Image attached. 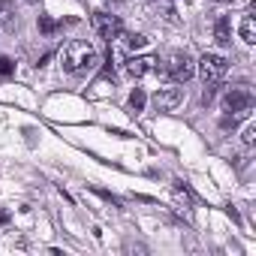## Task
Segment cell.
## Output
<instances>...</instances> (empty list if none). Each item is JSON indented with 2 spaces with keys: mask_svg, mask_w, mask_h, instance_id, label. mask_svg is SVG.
<instances>
[{
  "mask_svg": "<svg viewBox=\"0 0 256 256\" xmlns=\"http://www.w3.org/2000/svg\"><path fill=\"white\" fill-rule=\"evenodd\" d=\"M202 82H223L226 72H229V60L223 54H202L199 64H196Z\"/></svg>",
  "mask_w": 256,
  "mask_h": 256,
  "instance_id": "5b68a950",
  "label": "cell"
},
{
  "mask_svg": "<svg viewBox=\"0 0 256 256\" xmlns=\"http://www.w3.org/2000/svg\"><path fill=\"white\" fill-rule=\"evenodd\" d=\"M16 22H18L16 4H12V0H0V28H4V30H16Z\"/></svg>",
  "mask_w": 256,
  "mask_h": 256,
  "instance_id": "ba28073f",
  "label": "cell"
},
{
  "mask_svg": "<svg viewBox=\"0 0 256 256\" xmlns=\"http://www.w3.org/2000/svg\"><path fill=\"white\" fill-rule=\"evenodd\" d=\"M108 4H126V0H108Z\"/></svg>",
  "mask_w": 256,
  "mask_h": 256,
  "instance_id": "2e32d148",
  "label": "cell"
},
{
  "mask_svg": "<svg viewBox=\"0 0 256 256\" xmlns=\"http://www.w3.org/2000/svg\"><path fill=\"white\" fill-rule=\"evenodd\" d=\"M145 102H148L145 90H142V88H136V90L130 94V112H133V114H139V112L145 108Z\"/></svg>",
  "mask_w": 256,
  "mask_h": 256,
  "instance_id": "8fae6325",
  "label": "cell"
},
{
  "mask_svg": "<svg viewBox=\"0 0 256 256\" xmlns=\"http://www.w3.org/2000/svg\"><path fill=\"white\" fill-rule=\"evenodd\" d=\"M253 108V94L247 88H229L226 96H223V112L229 118H241V114H250Z\"/></svg>",
  "mask_w": 256,
  "mask_h": 256,
  "instance_id": "3957f363",
  "label": "cell"
},
{
  "mask_svg": "<svg viewBox=\"0 0 256 256\" xmlns=\"http://www.w3.org/2000/svg\"><path fill=\"white\" fill-rule=\"evenodd\" d=\"M96 64H100V54H96V48L88 40H72L60 52V66L70 76H84V72L96 70Z\"/></svg>",
  "mask_w": 256,
  "mask_h": 256,
  "instance_id": "6da1fadb",
  "label": "cell"
},
{
  "mask_svg": "<svg viewBox=\"0 0 256 256\" xmlns=\"http://www.w3.org/2000/svg\"><path fill=\"white\" fill-rule=\"evenodd\" d=\"M30 4H34V0H30Z\"/></svg>",
  "mask_w": 256,
  "mask_h": 256,
  "instance_id": "ac0fdd59",
  "label": "cell"
},
{
  "mask_svg": "<svg viewBox=\"0 0 256 256\" xmlns=\"http://www.w3.org/2000/svg\"><path fill=\"white\" fill-rule=\"evenodd\" d=\"M253 142H256V126L247 124V130H244V145H253Z\"/></svg>",
  "mask_w": 256,
  "mask_h": 256,
  "instance_id": "9a60e30c",
  "label": "cell"
},
{
  "mask_svg": "<svg viewBox=\"0 0 256 256\" xmlns=\"http://www.w3.org/2000/svg\"><path fill=\"white\" fill-rule=\"evenodd\" d=\"M241 40H244L247 46L256 42V18H253V16H244V18H241Z\"/></svg>",
  "mask_w": 256,
  "mask_h": 256,
  "instance_id": "30bf717a",
  "label": "cell"
},
{
  "mask_svg": "<svg viewBox=\"0 0 256 256\" xmlns=\"http://www.w3.org/2000/svg\"><path fill=\"white\" fill-rule=\"evenodd\" d=\"M12 70H16V64H12L10 58H0V76H10Z\"/></svg>",
  "mask_w": 256,
  "mask_h": 256,
  "instance_id": "5bb4252c",
  "label": "cell"
},
{
  "mask_svg": "<svg viewBox=\"0 0 256 256\" xmlns=\"http://www.w3.org/2000/svg\"><path fill=\"white\" fill-rule=\"evenodd\" d=\"M163 72H166L175 84H187V82L196 76V60H193L187 52H172V54L166 58Z\"/></svg>",
  "mask_w": 256,
  "mask_h": 256,
  "instance_id": "7a4b0ae2",
  "label": "cell"
},
{
  "mask_svg": "<svg viewBox=\"0 0 256 256\" xmlns=\"http://www.w3.org/2000/svg\"><path fill=\"white\" fill-rule=\"evenodd\" d=\"M181 100H184V90H181V88H160V90L154 94L157 112H175V108L181 106Z\"/></svg>",
  "mask_w": 256,
  "mask_h": 256,
  "instance_id": "8992f818",
  "label": "cell"
},
{
  "mask_svg": "<svg viewBox=\"0 0 256 256\" xmlns=\"http://www.w3.org/2000/svg\"><path fill=\"white\" fill-rule=\"evenodd\" d=\"M40 30H42L46 36H52V34L58 30V22H54V18H48V16H40Z\"/></svg>",
  "mask_w": 256,
  "mask_h": 256,
  "instance_id": "4fadbf2b",
  "label": "cell"
},
{
  "mask_svg": "<svg viewBox=\"0 0 256 256\" xmlns=\"http://www.w3.org/2000/svg\"><path fill=\"white\" fill-rule=\"evenodd\" d=\"M90 28L96 30V36H102V40H108V42L124 34V22H120V16H114V12H94V16H90Z\"/></svg>",
  "mask_w": 256,
  "mask_h": 256,
  "instance_id": "277c9868",
  "label": "cell"
},
{
  "mask_svg": "<svg viewBox=\"0 0 256 256\" xmlns=\"http://www.w3.org/2000/svg\"><path fill=\"white\" fill-rule=\"evenodd\" d=\"M214 40H217L220 46H229V42H232V28H229V18H226V16H220V18L214 22Z\"/></svg>",
  "mask_w": 256,
  "mask_h": 256,
  "instance_id": "9c48e42d",
  "label": "cell"
},
{
  "mask_svg": "<svg viewBox=\"0 0 256 256\" xmlns=\"http://www.w3.org/2000/svg\"><path fill=\"white\" fill-rule=\"evenodd\" d=\"M151 70H157V58H151V54H145V58H130V60H126V72H130L133 78H142V76H148Z\"/></svg>",
  "mask_w": 256,
  "mask_h": 256,
  "instance_id": "52a82bcc",
  "label": "cell"
},
{
  "mask_svg": "<svg viewBox=\"0 0 256 256\" xmlns=\"http://www.w3.org/2000/svg\"><path fill=\"white\" fill-rule=\"evenodd\" d=\"M220 4H232V0H220Z\"/></svg>",
  "mask_w": 256,
  "mask_h": 256,
  "instance_id": "e0dca14e",
  "label": "cell"
},
{
  "mask_svg": "<svg viewBox=\"0 0 256 256\" xmlns=\"http://www.w3.org/2000/svg\"><path fill=\"white\" fill-rule=\"evenodd\" d=\"M124 46H126V48H145L148 40H145L142 34H124Z\"/></svg>",
  "mask_w": 256,
  "mask_h": 256,
  "instance_id": "7c38bea8",
  "label": "cell"
}]
</instances>
